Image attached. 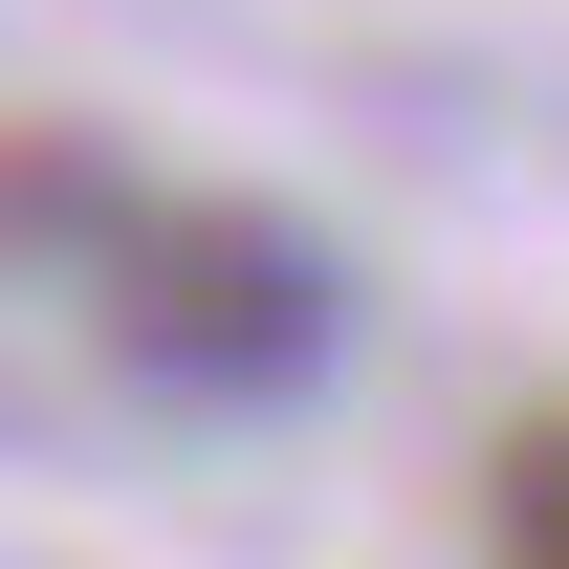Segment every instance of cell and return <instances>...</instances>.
I'll return each mask as SVG.
<instances>
[{
    "mask_svg": "<svg viewBox=\"0 0 569 569\" xmlns=\"http://www.w3.org/2000/svg\"><path fill=\"white\" fill-rule=\"evenodd\" d=\"M88 307H110L132 372H176V395H307L329 329H351L329 241L263 219V198H132V219H110V263H88Z\"/></svg>",
    "mask_w": 569,
    "mask_h": 569,
    "instance_id": "6da1fadb",
    "label": "cell"
},
{
    "mask_svg": "<svg viewBox=\"0 0 569 569\" xmlns=\"http://www.w3.org/2000/svg\"><path fill=\"white\" fill-rule=\"evenodd\" d=\"M482 548H503V569H569V395H548L526 438H503V482H482Z\"/></svg>",
    "mask_w": 569,
    "mask_h": 569,
    "instance_id": "7a4b0ae2",
    "label": "cell"
}]
</instances>
